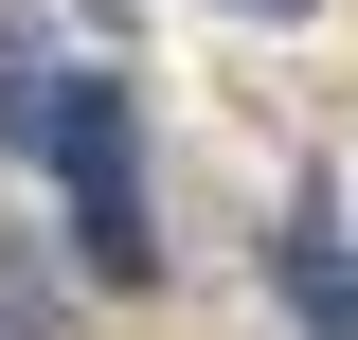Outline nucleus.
<instances>
[{"label":"nucleus","instance_id":"4","mask_svg":"<svg viewBox=\"0 0 358 340\" xmlns=\"http://www.w3.org/2000/svg\"><path fill=\"white\" fill-rule=\"evenodd\" d=\"M233 18H305V0H233Z\"/></svg>","mask_w":358,"mask_h":340},{"label":"nucleus","instance_id":"1","mask_svg":"<svg viewBox=\"0 0 358 340\" xmlns=\"http://www.w3.org/2000/svg\"><path fill=\"white\" fill-rule=\"evenodd\" d=\"M54 197H72V251L108 269V287H143V269H162V215H143V108H126V72H108V54L72 72V126H54Z\"/></svg>","mask_w":358,"mask_h":340},{"label":"nucleus","instance_id":"3","mask_svg":"<svg viewBox=\"0 0 358 340\" xmlns=\"http://www.w3.org/2000/svg\"><path fill=\"white\" fill-rule=\"evenodd\" d=\"M268 269H287V304H305V340H358V251L322 233V197L268 233Z\"/></svg>","mask_w":358,"mask_h":340},{"label":"nucleus","instance_id":"2","mask_svg":"<svg viewBox=\"0 0 358 340\" xmlns=\"http://www.w3.org/2000/svg\"><path fill=\"white\" fill-rule=\"evenodd\" d=\"M72 72H90V54L54 36V18H0V143H18V162H54V126H72Z\"/></svg>","mask_w":358,"mask_h":340}]
</instances>
